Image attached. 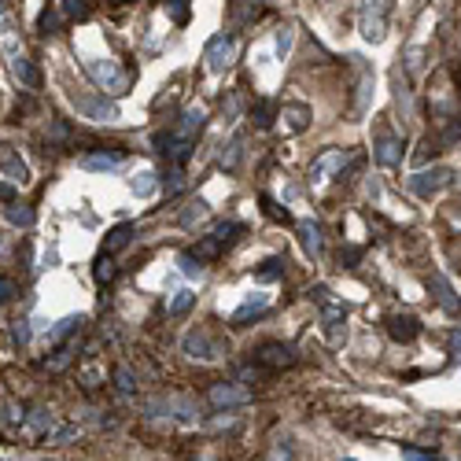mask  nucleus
I'll return each instance as SVG.
<instances>
[{
    "instance_id": "1",
    "label": "nucleus",
    "mask_w": 461,
    "mask_h": 461,
    "mask_svg": "<svg viewBox=\"0 0 461 461\" xmlns=\"http://www.w3.org/2000/svg\"><path fill=\"white\" fill-rule=\"evenodd\" d=\"M310 299L322 306V329H325V339H329L332 347H339V344L347 339V306H344V303H336L325 284L314 288Z\"/></svg>"
},
{
    "instance_id": "2",
    "label": "nucleus",
    "mask_w": 461,
    "mask_h": 461,
    "mask_svg": "<svg viewBox=\"0 0 461 461\" xmlns=\"http://www.w3.org/2000/svg\"><path fill=\"white\" fill-rule=\"evenodd\" d=\"M85 67V75L92 78V85L96 89H104V92H111V96H123L126 89H130V70H123L115 60H85L82 63Z\"/></svg>"
},
{
    "instance_id": "3",
    "label": "nucleus",
    "mask_w": 461,
    "mask_h": 461,
    "mask_svg": "<svg viewBox=\"0 0 461 461\" xmlns=\"http://www.w3.org/2000/svg\"><path fill=\"white\" fill-rule=\"evenodd\" d=\"M236 56H240V37L236 34H214L203 48V60H207L211 75H226V70L236 63Z\"/></svg>"
},
{
    "instance_id": "4",
    "label": "nucleus",
    "mask_w": 461,
    "mask_h": 461,
    "mask_svg": "<svg viewBox=\"0 0 461 461\" xmlns=\"http://www.w3.org/2000/svg\"><path fill=\"white\" fill-rule=\"evenodd\" d=\"M155 152L166 159V163H174V166H185L188 163V155L196 152V137H188V133H181L178 126H170V130H163V133H155Z\"/></svg>"
},
{
    "instance_id": "5",
    "label": "nucleus",
    "mask_w": 461,
    "mask_h": 461,
    "mask_svg": "<svg viewBox=\"0 0 461 461\" xmlns=\"http://www.w3.org/2000/svg\"><path fill=\"white\" fill-rule=\"evenodd\" d=\"M251 366L266 370V373H281V370H292L296 366V347L292 344H277V339H270V344H258L251 351Z\"/></svg>"
},
{
    "instance_id": "6",
    "label": "nucleus",
    "mask_w": 461,
    "mask_h": 461,
    "mask_svg": "<svg viewBox=\"0 0 461 461\" xmlns=\"http://www.w3.org/2000/svg\"><path fill=\"white\" fill-rule=\"evenodd\" d=\"M454 185V170L450 166H432V170H417L414 178L406 181V188L414 192V196H421V200H432V196H440L443 188H450Z\"/></svg>"
},
{
    "instance_id": "7",
    "label": "nucleus",
    "mask_w": 461,
    "mask_h": 461,
    "mask_svg": "<svg viewBox=\"0 0 461 461\" xmlns=\"http://www.w3.org/2000/svg\"><path fill=\"white\" fill-rule=\"evenodd\" d=\"M240 233H244V226H240V222H218V226L211 229V236H203L200 244H196V255H200L203 262H211V258H218V255H226V251L236 244Z\"/></svg>"
},
{
    "instance_id": "8",
    "label": "nucleus",
    "mask_w": 461,
    "mask_h": 461,
    "mask_svg": "<svg viewBox=\"0 0 461 461\" xmlns=\"http://www.w3.org/2000/svg\"><path fill=\"white\" fill-rule=\"evenodd\" d=\"M387 0H362V8H358V30L366 41H384L387 34Z\"/></svg>"
},
{
    "instance_id": "9",
    "label": "nucleus",
    "mask_w": 461,
    "mask_h": 461,
    "mask_svg": "<svg viewBox=\"0 0 461 461\" xmlns=\"http://www.w3.org/2000/svg\"><path fill=\"white\" fill-rule=\"evenodd\" d=\"M181 351H185L188 358H196V362H218V358H226V347L218 344V339H214L203 325H196L192 332H185Z\"/></svg>"
},
{
    "instance_id": "10",
    "label": "nucleus",
    "mask_w": 461,
    "mask_h": 461,
    "mask_svg": "<svg viewBox=\"0 0 461 461\" xmlns=\"http://www.w3.org/2000/svg\"><path fill=\"white\" fill-rule=\"evenodd\" d=\"M402 137L392 130V126H377L373 133V159L384 166V170H395L402 163Z\"/></svg>"
},
{
    "instance_id": "11",
    "label": "nucleus",
    "mask_w": 461,
    "mask_h": 461,
    "mask_svg": "<svg viewBox=\"0 0 461 461\" xmlns=\"http://www.w3.org/2000/svg\"><path fill=\"white\" fill-rule=\"evenodd\" d=\"M207 402L214 409H236V406H248L251 402V392L244 384H236V380H218L207 387Z\"/></svg>"
},
{
    "instance_id": "12",
    "label": "nucleus",
    "mask_w": 461,
    "mask_h": 461,
    "mask_svg": "<svg viewBox=\"0 0 461 461\" xmlns=\"http://www.w3.org/2000/svg\"><path fill=\"white\" fill-rule=\"evenodd\" d=\"M347 159H351V155H347L344 148H325L318 159L310 163V181H314V185H329L332 178H339V174H344Z\"/></svg>"
},
{
    "instance_id": "13",
    "label": "nucleus",
    "mask_w": 461,
    "mask_h": 461,
    "mask_svg": "<svg viewBox=\"0 0 461 461\" xmlns=\"http://www.w3.org/2000/svg\"><path fill=\"white\" fill-rule=\"evenodd\" d=\"M70 100H75L78 115H82V118H92V123H115V118H118V107L107 100V96L75 92V96H70Z\"/></svg>"
},
{
    "instance_id": "14",
    "label": "nucleus",
    "mask_w": 461,
    "mask_h": 461,
    "mask_svg": "<svg viewBox=\"0 0 461 461\" xmlns=\"http://www.w3.org/2000/svg\"><path fill=\"white\" fill-rule=\"evenodd\" d=\"M387 336H392L395 344H414L421 336V322L414 314H395V318H387Z\"/></svg>"
},
{
    "instance_id": "15",
    "label": "nucleus",
    "mask_w": 461,
    "mask_h": 461,
    "mask_svg": "<svg viewBox=\"0 0 461 461\" xmlns=\"http://www.w3.org/2000/svg\"><path fill=\"white\" fill-rule=\"evenodd\" d=\"M22 428H27V435H34V440H48V435L56 432V417L48 414L44 406H34V409H27V417H22Z\"/></svg>"
},
{
    "instance_id": "16",
    "label": "nucleus",
    "mask_w": 461,
    "mask_h": 461,
    "mask_svg": "<svg viewBox=\"0 0 461 461\" xmlns=\"http://www.w3.org/2000/svg\"><path fill=\"white\" fill-rule=\"evenodd\" d=\"M0 170H4L15 185H27L30 181V170H27V163H22L19 148H12V144H0Z\"/></svg>"
},
{
    "instance_id": "17",
    "label": "nucleus",
    "mask_w": 461,
    "mask_h": 461,
    "mask_svg": "<svg viewBox=\"0 0 461 461\" xmlns=\"http://www.w3.org/2000/svg\"><path fill=\"white\" fill-rule=\"evenodd\" d=\"M296 233H299V244H303V251L310 255V258H322V251H325V233H322V226L318 222H299L296 226Z\"/></svg>"
},
{
    "instance_id": "18",
    "label": "nucleus",
    "mask_w": 461,
    "mask_h": 461,
    "mask_svg": "<svg viewBox=\"0 0 461 461\" xmlns=\"http://www.w3.org/2000/svg\"><path fill=\"white\" fill-rule=\"evenodd\" d=\"M244 133H233L226 144H222V152H218V166H222V170H229V174H233V170H240V163H244Z\"/></svg>"
},
{
    "instance_id": "19",
    "label": "nucleus",
    "mask_w": 461,
    "mask_h": 461,
    "mask_svg": "<svg viewBox=\"0 0 461 461\" xmlns=\"http://www.w3.org/2000/svg\"><path fill=\"white\" fill-rule=\"evenodd\" d=\"M428 288H432L435 303H440L447 314H461V299L454 296V288H450V281H447L443 274H432V277H428Z\"/></svg>"
},
{
    "instance_id": "20",
    "label": "nucleus",
    "mask_w": 461,
    "mask_h": 461,
    "mask_svg": "<svg viewBox=\"0 0 461 461\" xmlns=\"http://www.w3.org/2000/svg\"><path fill=\"white\" fill-rule=\"evenodd\" d=\"M123 159H126V155L115 152V148H111V152H107V148H96V152H85L78 163H82L85 170H104V174H111V170L123 166Z\"/></svg>"
},
{
    "instance_id": "21",
    "label": "nucleus",
    "mask_w": 461,
    "mask_h": 461,
    "mask_svg": "<svg viewBox=\"0 0 461 461\" xmlns=\"http://www.w3.org/2000/svg\"><path fill=\"white\" fill-rule=\"evenodd\" d=\"M266 310H270V299H266V296H248V299H244V306H240V310H233L229 325H233V329H244L251 318H262Z\"/></svg>"
},
{
    "instance_id": "22",
    "label": "nucleus",
    "mask_w": 461,
    "mask_h": 461,
    "mask_svg": "<svg viewBox=\"0 0 461 461\" xmlns=\"http://www.w3.org/2000/svg\"><path fill=\"white\" fill-rule=\"evenodd\" d=\"M12 75L19 78L22 89H37L41 85V75H37V67L22 56V52H12Z\"/></svg>"
},
{
    "instance_id": "23",
    "label": "nucleus",
    "mask_w": 461,
    "mask_h": 461,
    "mask_svg": "<svg viewBox=\"0 0 461 461\" xmlns=\"http://www.w3.org/2000/svg\"><path fill=\"white\" fill-rule=\"evenodd\" d=\"M281 118H284V126L292 130V133H303L310 126V107L306 104H284L281 107Z\"/></svg>"
},
{
    "instance_id": "24",
    "label": "nucleus",
    "mask_w": 461,
    "mask_h": 461,
    "mask_svg": "<svg viewBox=\"0 0 461 461\" xmlns=\"http://www.w3.org/2000/svg\"><path fill=\"white\" fill-rule=\"evenodd\" d=\"M207 214H211V207H207L203 200H188L185 211L178 214V222H181V229H192V226H200Z\"/></svg>"
},
{
    "instance_id": "25",
    "label": "nucleus",
    "mask_w": 461,
    "mask_h": 461,
    "mask_svg": "<svg viewBox=\"0 0 461 461\" xmlns=\"http://www.w3.org/2000/svg\"><path fill=\"white\" fill-rule=\"evenodd\" d=\"M133 226H115L111 233H107V240H104V251L107 255H115V251H123V248H130V240H133Z\"/></svg>"
},
{
    "instance_id": "26",
    "label": "nucleus",
    "mask_w": 461,
    "mask_h": 461,
    "mask_svg": "<svg viewBox=\"0 0 461 461\" xmlns=\"http://www.w3.org/2000/svg\"><path fill=\"white\" fill-rule=\"evenodd\" d=\"M4 218H8L12 226H19V229H30V226L37 222V214H34L27 203H8V207H4Z\"/></svg>"
},
{
    "instance_id": "27",
    "label": "nucleus",
    "mask_w": 461,
    "mask_h": 461,
    "mask_svg": "<svg viewBox=\"0 0 461 461\" xmlns=\"http://www.w3.org/2000/svg\"><path fill=\"white\" fill-rule=\"evenodd\" d=\"M274 115H281V104H277V100H258V104H255V126H258V130H270V126H274Z\"/></svg>"
},
{
    "instance_id": "28",
    "label": "nucleus",
    "mask_w": 461,
    "mask_h": 461,
    "mask_svg": "<svg viewBox=\"0 0 461 461\" xmlns=\"http://www.w3.org/2000/svg\"><path fill=\"white\" fill-rule=\"evenodd\" d=\"M60 15L63 22H78L89 15V0H60Z\"/></svg>"
},
{
    "instance_id": "29",
    "label": "nucleus",
    "mask_w": 461,
    "mask_h": 461,
    "mask_svg": "<svg viewBox=\"0 0 461 461\" xmlns=\"http://www.w3.org/2000/svg\"><path fill=\"white\" fill-rule=\"evenodd\" d=\"M284 258H266L262 266H258V270H255V277L258 281H277V277H284Z\"/></svg>"
},
{
    "instance_id": "30",
    "label": "nucleus",
    "mask_w": 461,
    "mask_h": 461,
    "mask_svg": "<svg viewBox=\"0 0 461 461\" xmlns=\"http://www.w3.org/2000/svg\"><path fill=\"white\" fill-rule=\"evenodd\" d=\"M92 277H96V284H111V281H115V262H111L107 251H100V258H96Z\"/></svg>"
},
{
    "instance_id": "31",
    "label": "nucleus",
    "mask_w": 461,
    "mask_h": 461,
    "mask_svg": "<svg viewBox=\"0 0 461 461\" xmlns=\"http://www.w3.org/2000/svg\"><path fill=\"white\" fill-rule=\"evenodd\" d=\"M82 325H85V318H63L56 329H52V344H63L67 336H75V332H82Z\"/></svg>"
},
{
    "instance_id": "32",
    "label": "nucleus",
    "mask_w": 461,
    "mask_h": 461,
    "mask_svg": "<svg viewBox=\"0 0 461 461\" xmlns=\"http://www.w3.org/2000/svg\"><path fill=\"white\" fill-rule=\"evenodd\" d=\"M192 303H196V296H192V292H178L174 299H170L166 314H170V318H185V314L192 310Z\"/></svg>"
},
{
    "instance_id": "33",
    "label": "nucleus",
    "mask_w": 461,
    "mask_h": 461,
    "mask_svg": "<svg viewBox=\"0 0 461 461\" xmlns=\"http://www.w3.org/2000/svg\"><path fill=\"white\" fill-rule=\"evenodd\" d=\"M178 262H181V274H185V277H200V274H203V258H200L196 251H181Z\"/></svg>"
},
{
    "instance_id": "34",
    "label": "nucleus",
    "mask_w": 461,
    "mask_h": 461,
    "mask_svg": "<svg viewBox=\"0 0 461 461\" xmlns=\"http://www.w3.org/2000/svg\"><path fill=\"white\" fill-rule=\"evenodd\" d=\"M292 41H296V22H284V27L277 30V56L281 60L292 52Z\"/></svg>"
},
{
    "instance_id": "35",
    "label": "nucleus",
    "mask_w": 461,
    "mask_h": 461,
    "mask_svg": "<svg viewBox=\"0 0 461 461\" xmlns=\"http://www.w3.org/2000/svg\"><path fill=\"white\" fill-rule=\"evenodd\" d=\"M115 387H118L123 395H133V392H137V377H133L126 366H118V370H115Z\"/></svg>"
},
{
    "instance_id": "36",
    "label": "nucleus",
    "mask_w": 461,
    "mask_h": 461,
    "mask_svg": "<svg viewBox=\"0 0 461 461\" xmlns=\"http://www.w3.org/2000/svg\"><path fill=\"white\" fill-rule=\"evenodd\" d=\"M70 440H82L78 425H56V432L48 435V443H70Z\"/></svg>"
},
{
    "instance_id": "37",
    "label": "nucleus",
    "mask_w": 461,
    "mask_h": 461,
    "mask_svg": "<svg viewBox=\"0 0 461 461\" xmlns=\"http://www.w3.org/2000/svg\"><path fill=\"white\" fill-rule=\"evenodd\" d=\"M163 188H166V196H178V192L185 188V170H181V166L170 170V174L163 178Z\"/></svg>"
},
{
    "instance_id": "38",
    "label": "nucleus",
    "mask_w": 461,
    "mask_h": 461,
    "mask_svg": "<svg viewBox=\"0 0 461 461\" xmlns=\"http://www.w3.org/2000/svg\"><path fill=\"white\" fill-rule=\"evenodd\" d=\"M222 111H226L229 123H233V118H240V111H244V92L233 89V92H229V100H222Z\"/></svg>"
},
{
    "instance_id": "39",
    "label": "nucleus",
    "mask_w": 461,
    "mask_h": 461,
    "mask_svg": "<svg viewBox=\"0 0 461 461\" xmlns=\"http://www.w3.org/2000/svg\"><path fill=\"white\" fill-rule=\"evenodd\" d=\"M60 19H63V15H60V8H56V12H48V8H44V12H41V19H37V30H41L44 37H52V34H56V27H60Z\"/></svg>"
},
{
    "instance_id": "40",
    "label": "nucleus",
    "mask_w": 461,
    "mask_h": 461,
    "mask_svg": "<svg viewBox=\"0 0 461 461\" xmlns=\"http://www.w3.org/2000/svg\"><path fill=\"white\" fill-rule=\"evenodd\" d=\"M52 144H60V152L70 144V130H67L63 118H56V123H52V133H48V148H52Z\"/></svg>"
},
{
    "instance_id": "41",
    "label": "nucleus",
    "mask_w": 461,
    "mask_h": 461,
    "mask_svg": "<svg viewBox=\"0 0 461 461\" xmlns=\"http://www.w3.org/2000/svg\"><path fill=\"white\" fill-rule=\"evenodd\" d=\"M133 192H137V196H152V192H155V174H148V170L137 174L133 178Z\"/></svg>"
},
{
    "instance_id": "42",
    "label": "nucleus",
    "mask_w": 461,
    "mask_h": 461,
    "mask_svg": "<svg viewBox=\"0 0 461 461\" xmlns=\"http://www.w3.org/2000/svg\"><path fill=\"white\" fill-rule=\"evenodd\" d=\"M15 299H19V281L0 277V303H15Z\"/></svg>"
},
{
    "instance_id": "43",
    "label": "nucleus",
    "mask_w": 461,
    "mask_h": 461,
    "mask_svg": "<svg viewBox=\"0 0 461 461\" xmlns=\"http://www.w3.org/2000/svg\"><path fill=\"white\" fill-rule=\"evenodd\" d=\"M12 339H15L19 347H27L30 344V322H15L12 325Z\"/></svg>"
},
{
    "instance_id": "44",
    "label": "nucleus",
    "mask_w": 461,
    "mask_h": 461,
    "mask_svg": "<svg viewBox=\"0 0 461 461\" xmlns=\"http://www.w3.org/2000/svg\"><path fill=\"white\" fill-rule=\"evenodd\" d=\"M166 12L174 15L178 22H185L188 19V0H166Z\"/></svg>"
},
{
    "instance_id": "45",
    "label": "nucleus",
    "mask_w": 461,
    "mask_h": 461,
    "mask_svg": "<svg viewBox=\"0 0 461 461\" xmlns=\"http://www.w3.org/2000/svg\"><path fill=\"white\" fill-rule=\"evenodd\" d=\"M402 461H435L428 450H417V447H402Z\"/></svg>"
},
{
    "instance_id": "46",
    "label": "nucleus",
    "mask_w": 461,
    "mask_h": 461,
    "mask_svg": "<svg viewBox=\"0 0 461 461\" xmlns=\"http://www.w3.org/2000/svg\"><path fill=\"white\" fill-rule=\"evenodd\" d=\"M362 258V248H344L339 251V266H354Z\"/></svg>"
},
{
    "instance_id": "47",
    "label": "nucleus",
    "mask_w": 461,
    "mask_h": 461,
    "mask_svg": "<svg viewBox=\"0 0 461 461\" xmlns=\"http://www.w3.org/2000/svg\"><path fill=\"white\" fill-rule=\"evenodd\" d=\"M207 428H211V432H233V428H236V421H233V417H214Z\"/></svg>"
},
{
    "instance_id": "48",
    "label": "nucleus",
    "mask_w": 461,
    "mask_h": 461,
    "mask_svg": "<svg viewBox=\"0 0 461 461\" xmlns=\"http://www.w3.org/2000/svg\"><path fill=\"white\" fill-rule=\"evenodd\" d=\"M262 207H266V214H270V218H284V222H288V211H281L270 196H262Z\"/></svg>"
},
{
    "instance_id": "49",
    "label": "nucleus",
    "mask_w": 461,
    "mask_h": 461,
    "mask_svg": "<svg viewBox=\"0 0 461 461\" xmlns=\"http://www.w3.org/2000/svg\"><path fill=\"white\" fill-rule=\"evenodd\" d=\"M450 351H454V362H461V332L450 336Z\"/></svg>"
},
{
    "instance_id": "50",
    "label": "nucleus",
    "mask_w": 461,
    "mask_h": 461,
    "mask_svg": "<svg viewBox=\"0 0 461 461\" xmlns=\"http://www.w3.org/2000/svg\"><path fill=\"white\" fill-rule=\"evenodd\" d=\"M0 200H4V203H15V188H12V185H0Z\"/></svg>"
},
{
    "instance_id": "51",
    "label": "nucleus",
    "mask_w": 461,
    "mask_h": 461,
    "mask_svg": "<svg viewBox=\"0 0 461 461\" xmlns=\"http://www.w3.org/2000/svg\"><path fill=\"white\" fill-rule=\"evenodd\" d=\"M421 67V48H409V70Z\"/></svg>"
},
{
    "instance_id": "52",
    "label": "nucleus",
    "mask_w": 461,
    "mask_h": 461,
    "mask_svg": "<svg viewBox=\"0 0 461 461\" xmlns=\"http://www.w3.org/2000/svg\"><path fill=\"white\" fill-rule=\"evenodd\" d=\"M454 75H457V85H461V63H457V70H454Z\"/></svg>"
},
{
    "instance_id": "53",
    "label": "nucleus",
    "mask_w": 461,
    "mask_h": 461,
    "mask_svg": "<svg viewBox=\"0 0 461 461\" xmlns=\"http://www.w3.org/2000/svg\"><path fill=\"white\" fill-rule=\"evenodd\" d=\"M0 12H8V0H0Z\"/></svg>"
},
{
    "instance_id": "54",
    "label": "nucleus",
    "mask_w": 461,
    "mask_h": 461,
    "mask_svg": "<svg viewBox=\"0 0 461 461\" xmlns=\"http://www.w3.org/2000/svg\"><path fill=\"white\" fill-rule=\"evenodd\" d=\"M347 461H354V457H347Z\"/></svg>"
}]
</instances>
